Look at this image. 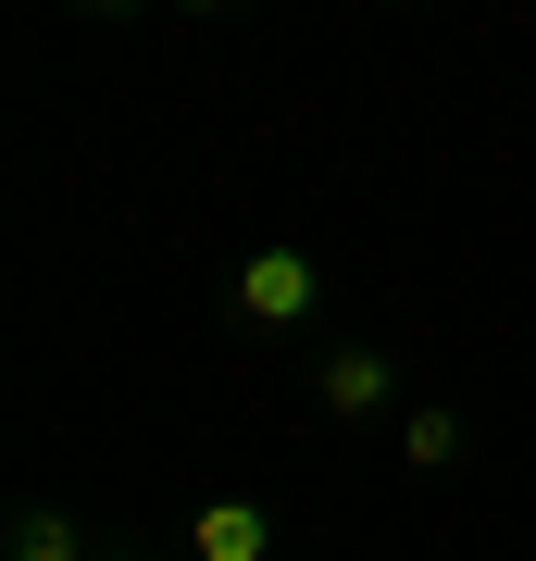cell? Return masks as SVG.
Wrapping results in <instances>:
<instances>
[{"label": "cell", "mask_w": 536, "mask_h": 561, "mask_svg": "<svg viewBox=\"0 0 536 561\" xmlns=\"http://www.w3.org/2000/svg\"><path fill=\"white\" fill-rule=\"evenodd\" d=\"M312 312H324V262H312V250H287V238H275V250H250V262H238V324L287 337V324H312Z\"/></svg>", "instance_id": "obj_1"}, {"label": "cell", "mask_w": 536, "mask_h": 561, "mask_svg": "<svg viewBox=\"0 0 536 561\" xmlns=\"http://www.w3.org/2000/svg\"><path fill=\"white\" fill-rule=\"evenodd\" d=\"M88 13H138V0H88Z\"/></svg>", "instance_id": "obj_6"}, {"label": "cell", "mask_w": 536, "mask_h": 561, "mask_svg": "<svg viewBox=\"0 0 536 561\" xmlns=\"http://www.w3.org/2000/svg\"><path fill=\"white\" fill-rule=\"evenodd\" d=\"M399 449H412L424 474H449V461H461V412H412V424H399Z\"/></svg>", "instance_id": "obj_5"}, {"label": "cell", "mask_w": 536, "mask_h": 561, "mask_svg": "<svg viewBox=\"0 0 536 561\" xmlns=\"http://www.w3.org/2000/svg\"><path fill=\"white\" fill-rule=\"evenodd\" d=\"M312 400H324V424H375V412H399V362L387 350H338L312 375Z\"/></svg>", "instance_id": "obj_2"}, {"label": "cell", "mask_w": 536, "mask_h": 561, "mask_svg": "<svg viewBox=\"0 0 536 561\" xmlns=\"http://www.w3.org/2000/svg\"><path fill=\"white\" fill-rule=\"evenodd\" d=\"M175 13H225V0H175Z\"/></svg>", "instance_id": "obj_7"}, {"label": "cell", "mask_w": 536, "mask_h": 561, "mask_svg": "<svg viewBox=\"0 0 536 561\" xmlns=\"http://www.w3.org/2000/svg\"><path fill=\"white\" fill-rule=\"evenodd\" d=\"M187 561H275V512L262 500H199L187 512Z\"/></svg>", "instance_id": "obj_3"}, {"label": "cell", "mask_w": 536, "mask_h": 561, "mask_svg": "<svg viewBox=\"0 0 536 561\" xmlns=\"http://www.w3.org/2000/svg\"><path fill=\"white\" fill-rule=\"evenodd\" d=\"M13 561H88V549H76V512H50V500L13 512Z\"/></svg>", "instance_id": "obj_4"}, {"label": "cell", "mask_w": 536, "mask_h": 561, "mask_svg": "<svg viewBox=\"0 0 536 561\" xmlns=\"http://www.w3.org/2000/svg\"><path fill=\"white\" fill-rule=\"evenodd\" d=\"M524 561H536V549H524Z\"/></svg>", "instance_id": "obj_8"}]
</instances>
